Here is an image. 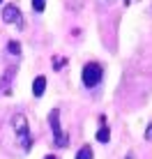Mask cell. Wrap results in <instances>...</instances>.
Masks as SVG:
<instances>
[{
    "instance_id": "obj_10",
    "label": "cell",
    "mask_w": 152,
    "mask_h": 159,
    "mask_svg": "<svg viewBox=\"0 0 152 159\" xmlns=\"http://www.w3.org/2000/svg\"><path fill=\"white\" fill-rule=\"evenodd\" d=\"M44 7H46V0H32V9H35L37 14L44 12Z\"/></svg>"
},
{
    "instance_id": "obj_8",
    "label": "cell",
    "mask_w": 152,
    "mask_h": 159,
    "mask_svg": "<svg viewBox=\"0 0 152 159\" xmlns=\"http://www.w3.org/2000/svg\"><path fill=\"white\" fill-rule=\"evenodd\" d=\"M76 159H92V150H90V145H83L78 152H76Z\"/></svg>"
},
{
    "instance_id": "obj_2",
    "label": "cell",
    "mask_w": 152,
    "mask_h": 159,
    "mask_svg": "<svg viewBox=\"0 0 152 159\" xmlns=\"http://www.w3.org/2000/svg\"><path fill=\"white\" fill-rule=\"evenodd\" d=\"M101 76H104V69H101V65H97V62H88L83 67V72H81L83 85H88V88H95L101 81Z\"/></svg>"
},
{
    "instance_id": "obj_13",
    "label": "cell",
    "mask_w": 152,
    "mask_h": 159,
    "mask_svg": "<svg viewBox=\"0 0 152 159\" xmlns=\"http://www.w3.org/2000/svg\"><path fill=\"white\" fill-rule=\"evenodd\" d=\"M46 159H58V157H46Z\"/></svg>"
},
{
    "instance_id": "obj_1",
    "label": "cell",
    "mask_w": 152,
    "mask_h": 159,
    "mask_svg": "<svg viewBox=\"0 0 152 159\" xmlns=\"http://www.w3.org/2000/svg\"><path fill=\"white\" fill-rule=\"evenodd\" d=\"M12 122H14V129H16V141L21 143L23 150H30L32 139H30V129H28V120H25V116L16 113V116L12 118Z\"/></svg>"
},
{
    "instance_id": "obj_7",
    "label": "cell",
    "mask_w": 152,
    "mask_h": 159,
    "mask_svg": "<svg viewBox=\"0 0 152 159\" xmlns=\"http://www.w3.org/2000/svg\"><path fill=\"white\" fill-rule=\"evenodd\" d=\"M108 139H111V131H108L106 125H101L99 131H97V141H99V143H108Z\"/></svg>"
},
{
    "instance_id": "obj_5",
    "label": "cell",
    "mask_w": 152,
    "mask_h": 159,
    "mask_svg": "<svg viewBox=\"0 0 152 159\" xmlns=\"http://www.w3.org/2000/svg\"><path fill=\"white\" fill-rule=\"evenodd\" d=\"M14 76H16V67H7V72H5L2 79H0V95H7L9 92V85H12Z\"/></svg>"
},
{
    "instance_id": "obj_12",
    "label": "cell",
    "mask_w": 152,
    "mask_h": 159,
    "mask_svg": "<svg viewBox=\"0 0 152 159\" xmlns=\"http://www.w3.org/2000/svg\"><path fill=\"white\" fill-rule=\"evenodd\" d=\"M145 139H148V141L152 139V125H150V127H148V131H145Z\"/></svg>"
},
{
    "instance_id": "obj_9",
    "label": "cell",
    "mask_w": 152,
    "mask_h": 159,
    "mask_svg": "<svg viewBox=\"0 0 152 159\" xmlns=\"http://www.w3.org/2000/svg\"><path fill=\"white\" fill-rule=\"evenodd\" d=\"M7 53H9V56H19V53H21V44L19 42H9L7 44Z\"/></svg>"
},
{
    "instance_id": "obj_14",
    "label": "cell",
    "mask_w": 152,
    "mask_h": 159,
    "mask_svg": "<svg viewBox=\"0 0 152 159\" xmlns=\"http://www.w3.org/2000/svg\"><path fill=\"white\" fill-rule=\"evenodd\" d=\"M0 2H2V0H0Z\"/></svg>"
},
{
    "instance_id": "obj_4",
    "label": "cell",
    "mask_w": 152,
    "mask_h": 159,
    "mask_svg": "<svg viewBox=\"0 0 152 159\" xmlns=\"http://www.w3.org/2000/svg\"><path fill=\"white\" fill-rule=\"evenodd\" d=\"M2 21L5 23H21V12L16 5H7L2 9Z\"/></svg>"
},
{
    "instance_id": "obj_6",
    "label": "cell",
    "mask_w": 152,
    "mask_h": 159,
    "mask_svg": "<svg viewBox=\"0 0 152 159\" xmlns=\"http://www.w3.org/2000/svg\"><path fill=\"white\" fill-rule=\"evenodd\" d=\"M44 90H46V79H44V76H37V79L32 81V95L42 97V95H44Z\"/></svg>"
},
{
    "instance_id": "obj_11",
    "label": "cell",
    "mask_w": 152,
    "mask_h": 159,
    "mask_svg": "<svg viewBox=\"0 0 152 159\" xmlns=\"http://www.w3.org/2000/svg\"><path fill=\"white\" fill-rule=\"evenodd\" d=\"M65 65V58H53V69H62Z\"/></svg>"
},
{
    "instance_id": "obj_3",
    "label": "cell",
    "mask_w": 152,
    "mask_h": 159,
    "mask_svg": "<svg viewBox=\"0 0 152 159\" xmlns=\"http://www.w3.org/2000/svg\"><path fill=\"white\" fill-rule=\"evenodd\" d=\"M48 125H51V131H53V136H56V145L58 148H65V145H67V141H69V136L60 129V111H58V108H53V111H51V116H48Z\"/></svg>"
}]
</instances>
